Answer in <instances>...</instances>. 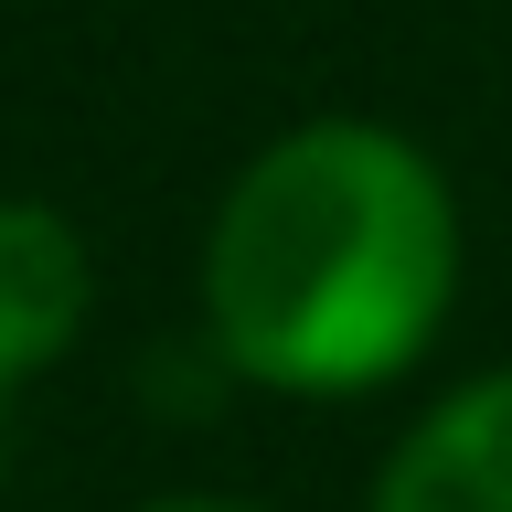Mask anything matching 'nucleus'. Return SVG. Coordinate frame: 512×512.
<instances>
[{
  "label": "nucleus",
  "instance_id": "4",
  "mask_svg": "<svg viewBox=\"0 0 512 512\" xmlns=\"http://www.w3.org/2000/svg\"><path fill=\"white\" fill-rule=\"evenodd\" d=\"M139 512H256V502H214V491H182V502H139Z\"/></svg>",
  "mask_w": 512,
  "mask_h": 512
},
{
  "label": "nucleus",
  "instance_id": "3",
  "mask_svg": "<svg viewBox=\"0 0 512 512\" xmlns=\"http://www.w3.org/2000/svg\"><path fill=\"white\" fill-rule=\"evenodd\" d=\"M86 320V246L43 203H0V384L43 374Z\"/></svg>",
  "mask_w": 512,
  "mask_h": 512
},
{
  "label": "nucleus",
  "instance_id": "2",
  "mask_svg": "<svg viewBox=\"0 0 512 512\" xmlns=\"http://www.w3.org/2000/svg\"><path fill=\"white\" fill-rule=\"evenodd\" d=\"M374 512H512V374L459 384L374 480Z\"/></svg>",
  "mask_w": 512,
  "mask_h": 512
},
{
  "label": "nucleus",
  "instance_id": "1",
  "mask_svg": "<svg viewBox=\"0 0 512 512\" xmlns=\"http://www.w3.org/2000/svg\"><path fill=\"white\" fill-rule=\"evenodd\" d=\"M459 288V214L395 128H288L224 192L203 246V320L235 374L278 395H363L438 342Z\"/></svg>",
  "mask_w": 512,
  "mask_h": 512
}]
</instances>
